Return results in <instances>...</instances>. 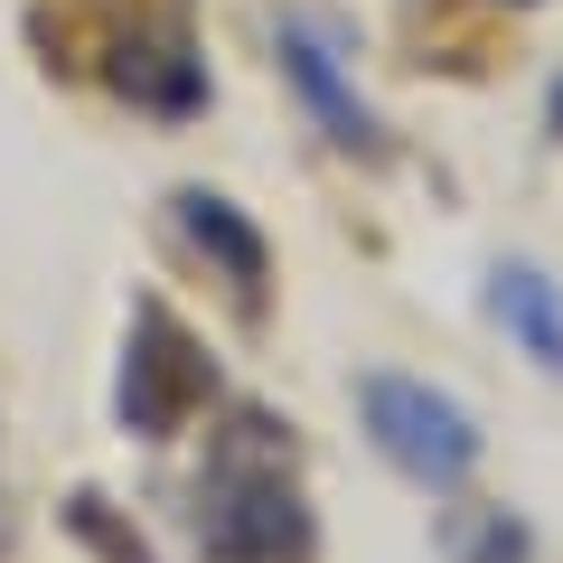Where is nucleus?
Instances as JSON below:
<instances>
[{
    "label": "nucleus",
    "instance_id": "obj_5",
    "mask_svg": "<svg viewBox=\"0 0 563 563\" xmlns=\"http://www.w3.org/2000/svg\"><path fill=\"white\" fill-rule=\"evenodd\" d=\"M273 57H282V85L301 95V113L320 122L329 151H347V161H385V151H395L385 113L357 95V76H347V57H339V29L282 20V29H273Z\"/></svg>",
    "mask_w": 563,
    "mask_h": 563
},
{
    "label": "nucleus",
    "instance_id": "obj_9",
    "mask_svg": "<svg viewBox=\"0 0 563 563\" xmlns=\"http://www.w3.org/2000/svg\"><path fill=\"white\" fill-rule=\"evenodd\" d=\"M66 526H76V536L95 544L103 563H151V544H141V536H122V526L103 517V498H95V488H76V498H66Z\"/></svg>",
    "mask_w": 563,
    "mask_h": 563
},
{
    "label": "nucleus",
    "instance_id": "obj_7",
    "mask_svg": "<svg viewBox=\"0 0 563 563\" xmlns=\"http://www.w3.org/2000/svg\"><path fill=\"white\" fill-rule=\"evenodd\" d=\"M488 320L507 329L517 357H536L544 376L563 385V282L544 273V263H526V254L488 263Z\"/></svg>",
    "mask_w": 563,
    "mask_h": 563
},
{
    "label": "nucleus",
    "instance_id": "obj_12",
    "mask_svg": "<svg viewBox=\"0 0 563 563\" xmlns=\"http://www.w3.org/2000/svg\"><path fill=\"white\" fill-rule=\"evenodd\" d=\"M517 10H526V0H517Z\"/></svg>",
    "mask_w": 563,
    "mask_h": 563
},
{
    "label": "nucleus",
    "instance_id": "obj_3",
    "mask_svg": "<svg viewBox=\"0 0 563 563\" xmlns=\"http://www.w3.org/2000/svg\"><path fill=\"white\" fill-rule=\"evenodd\" d=\"M357 422H366V442H376V461L395 479L432 488V498H451L479 470V413L461 395H442L432 376H404V366L357 376Z\"/></svg>",
    "mask_w": 563,
    "mask_h": 563
},
{
    "label": "nucleus",
    "instance_id": "obj_6",
    "mask_svg": "<svg viewBox=\"0 0 563 563\" xmlns=\"http://www.w3.org/2000/svg\"><path fill=\"white\" fill-rule=\"evenodd\" d=\"M169 217H179V235L198 244V263L235 291L244 320H263V291H273V244H263V225L244 217L235 198H217V188H179Z\"/></svg>",
    "mask_w": 563,
    "mask_h": 563
},
{
    "label": "nucleus",
    "instance_id": "obj_8",
    "mask_svg": "<svg viewBox=\"0 0 563 563\" xmlns=\"http://www.w3.org/2000/svg\"><path fill=\"white\" fill-rule=\"evenodd\" d=\"M442 563H536V526L517 507H451Z\"/></svg>",
    "mask_w": 563,
    "mask_h": 563
},
{
    "label": "nucleus",
    "instance_id": "obj_10",
    "mask_svg": "<svg viewBox=\"0 0 563 563\" xmlns=\"http://www.w3.org/2000/svg\"><path fill=\"white\" fill-rule=\"evenodd\" d=\"M544 132L563 141V85H554V95H544Z\"/></svg>",
    "mask_w": 563,
    "mask_h": 563
},
{
    "label": "nucleus",
    "instance_id": "obj_1",
    "mask_svg": "<svg viewBox=\"0 0 563 563\" xmlns=\"http://www.w3.org/2000/svg\"><path fill=\"white\" fill-rule=\"evenodd\" d=\"M198 554L207 563H320V517L301 488V442L273 404H235L207 432L198 470Z\"/></svg>",
    "mask_w": 563,
    "mask_h": 563
},
{
    "label": "nucleus",
    "instance_id": "obj_4",
    "mask_svg": "<svg viewBox=\"0 0 563 563\" xmlns=\"http://www.w3.org/2000/svg\"><path fill=\"white\" fill-rule=\"evenodd\" d=\"M207 404H217V357H207V339L169 301L141 291L132 301V339H122V385H113L122 432H132V442H179Z\"/></svg>",
    "mask_w": 563,
    "mask_h": 563
},
{
    "label": "nucleus",
    "instance_id": "obj_11",
    "mask_svg": "<svg viewBox=\"0 0 563 563\" xmlns=\"http://www.w3.org/2000/svg\"><path fill=\"white\" fill-rule=\"evenodd\" d=\"M0 554H10V507H0Z\"/></svg>",
    "mask_w": 563,
    "mask_h": 563
},
{
    "label": "nucleus",
    "instance_id": "obj_2",
    "mask_svg": "<svg viewBox=\"0 0 563 563\" xmlns=\"http://www.w3.org/2000/svg\"><path fill=\"white\" fill-rule=\"evenodd\" d=\"M76 10H85L95 76L113 85L132 113L188 122L207 103V57H198V20H188V0H76Z\"/></svg>",
    "mask_w": 563,
    "mask_h": 563
}]
</instances>
